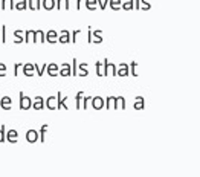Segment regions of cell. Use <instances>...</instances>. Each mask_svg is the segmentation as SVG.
Listing matches in <instances>:
<instances>
[{"label":"cell","mask_w":200,"mask_h":177,"mask_svg":"<svg viewBox=\"0 0 200 177\" xmlns=\"http://www.w3.org/2000/svg\"><path fill=\"white\" fill-rule=\"evenodd\" d=\"M89 32H90V43H103V31L101 29H96L93 31L92 28H89Z\"/></svg>","instance_id":"6da1fadb"},{"label":"cell","mask_w":200,"mask_h":177,"mask_svg":"<svg viewBox=\"0 0 200 177\" xmlns=\"http://www.w3.org/2000/svg\"><path fill=\"white\" fill-rule=\"evenodd\" d=\"M31 107H32L31 98L26 96L23 92H20V108H22V110H28V108H31Z\"/></svg>","instance_id":"7a4b0ae2"},{"label":"cell","mask_w":200,"mask_h":177,"mask_svg":"<svg viewBox=\"0 0 200 177\" xmlns=\"http://www.w3.org/2000/svg\"><path fill=\"white\" fill-rule=\"evenodd\" d=\"M38 41V37H37V31L34 29H29L24 32V43H37Z\"/></svg>","instance_id":"3957f363"},{"label":"cell","mask_w":200,"mask_h":177,"mask_svg":"<svg viewBox=\"0 0 200 177\" xmlns=\"http://www.w3.org/2000/svg\"><path fill=\"white\" fill-rule=\"evenodd\" d=\"M107 63H108V60L104 58V61L101 63V61H96V75L98 76H106V66H107Z\"/></svg>","instance_id":"277c9868"},{"label":"cell","mask_w":200,"mask_h":177,"mask_svg":"<svg viewBox=\"0 0 200 177\" xmlns=\"http://www.w3.org/2000/svg\"><path fill=\"white\" fill-rule=\"evenodd\" d=\"M90 101H92V107L95 110H99L104 107V98H101V96H93Z\"/></svg>","instance_id":"5b68a950"},{"label":"cell","mask_w":200,"mask_h":177,"mask_svg":"<svg viewBox=\"0 0 200 177\" xmlns=\"http://www.w3.org/2000/svg\"><path fill=\"white\" fill-rule=\"evenodd\" d=\"M66 101H67V96H63L61 92L57 93V108H69L66 106Z\"/></svg>","instance_id":"8992f818"},{"label":"cell","mask_w":200,"mask_h":177,"mask_svg":"<svg viewBox=\"0 0 200 177\" xmlns=\"http://www.w3.org/2000/svg\"><path fill=\"white\" fill-rule=\"evenodd\" d=\"M46 70H47V75H50V76H58L60 67L55 64V63H50V64H47Z\"/></svg>","instance_id":"52a82bcc"},{"label":"cell","mask_w":200,"mask_h":177,"mask_svg":"<svg viewBox=\"0 0 200 177\" xmlns=\"http://www.w3.org/2000/svg\"><path fill=\"white\" fill-rule=\"evenodd\" d=\"M46 41H47V43H57V41H58V32H57V31H54V29L47 31Z\"/></svg>","instance_id":"ba28073f"},{"label":"cell","mask_w":200,"mask_h":177,"mask_svg":"<svg viewBox=\"0 0 200 177\" xmlns=\"http://www.w3.org/2000/svg\"><path fill=\"white\" fill-rule=\"evenodd\" d=\"M60 76H71L72 75V66L71 64H67V63H64L63 66H61V69H60Z\"/></svg>","instance_id":"9c48e42d"},{"label":"cell","mask_w":200,"mask_h":177,"mask_svg":"<svg viewBox=\"0 0 200 177\" xmlns=\"http://www.w3.org/2000/svg\"><path fill=\"white\" fill-rule=\"evenodd\" d=\"M58 41L60 43H63V44H64V43H71V32L66 31V29L61 31L60 35H58Z\"/></svg>","instance_id":"30bf717a"},{"label":"cell","mask_w":200,"mask_h":177,"mask_svg":"<svg viewBox=\"0 0 200 177\" xmlns=\"http://www.w3.org/2000/svg\"><path fill=\"white\" fill-rule=\"evenodd\" d=\"M127 75H130L129 64L122 63V64H121V66L118 67V70H116V76H127Z\"/></svg>","instance_id":"8fae6325"},{"label":"cell","mask_w":200,"mask_h":177,"mask_svg":"<svg viewBox=\"0 0 200 177\" xmlns=\"http://www.w3.org/2000/svg\"><path fill=\"white\" fill-rule=\"evenodd\" d=\"M23 73L26 76H34L35 75V69H34V64L32 63H28L23 66Z\"/></svg>","instance_id":"7c38bea8"},{"label":"cell","mask_w":200,"mask_h":177,"mask_svg":"<svg viewBox=\"0 0 200 177\" xmlns=\"http://www.w3.org/2000/svg\"><path fill=\"white\" fill-rule=\"evenodd\" d=\"M55 6H57V9L67 11L71 8V3H69V0H55Z\"/></svg>","instance_id":"4fadbf2b"},{"label":"cell","mask_w":200,"mask_h":177,"mask_svg":"<svg viewBox=\"0 0 200 177\" xmlns=\"http://www.w3.org/2000/svg\"><path fill=\"white\" fill-rule=\"evenodd\" d=\"M0 106H2V108H5V110H9L12 106V99L9 96H3L2 101H0Z\"/></svg>","instance_id":"5bb4252c"},{"label":"cell","mask_w":200,"mask_h":177,"mask_svg":"<svg viewBox=\"0 0 200 177\" xmlns=\"http://www.w3.org/2000/svg\"><path fill=\"white\" fill-rule=\"evenodd\" d=\"M34 108L35 110L45 108V99H43V96H35V99H34Z\"/></svg>","instance_id":"9a60e30c"},{"label":"cell","mask_w":200,"mask_h":177,"mask_svg":"<svg viewBox=\"0 0 200 177\" xmlns=\"http://www.w3.org/2000/svg\"><path fill=\"white\" fill-rule=\"evenodd\" d=\"M28 8L32 11H37L41 8V2L40 0H28Z\"/></svg>","instance_id":"2e32d148"},{"label":"cell","mask_w":200,"mask_h":177,"mask_svg":"<svg viewBox=\"0 0 200 177\" xmlns=\"http://www.w3.org/2000/svg\"><path fill=\"white\" fill-rule=\"evenodd\" d=\"M14 37H15V43L18 44V43H23L24 41V32L23 31H20V29H17V31H14Z\"/></svg>","instance_id":"e0dca14e"},{"label":"cell","mask_w":200,"mask_h":177,"mask_svg":"<svg viewBox=\"0 0 200 177\" xmlns=\"http://www.w3.org/2000/svg\"><path fill=\"white\" fill-rule=\"evenodd\" d=\"M46 104H47V108H50V110L57 108V96H47Z\"/></svg>","instance_id":"ac0fdd59"},{"label":"cell","mask_w":200,"mask_h":177,"mask_svg":"<svg viewBox=\"0 0 200 177\" xmlns=\"http://www.w3.org/2000/svg\"><path fill=\"white\" fill-rule=\"evenodd\" d=\"M89 75V70H87V64L86 63H81L78 66V76H87Z\"/></svg>","instance_id":"d6986e66"},{"label":"cell","mask_w":200,"mask_h":177,"mask_svg":"<svg viewBox=\"0 0 200 177\" xmlns=\"http://www.w3.org/2000/svg\"><path fill=\"white\" fill-rule=\"evenodd\" d=\"M15 9H17V11H24V9H28V0H17Z\"/></svg>","instance_id":"ffe728a7"},{"label":"cell","mask_w":200,"mask_h":177,"mask_svg":"<svg viewBox=\"0 0 200 177\" xmlns=\"http://www.w3.org/2000/svg\"><path fill=\"white\" fill-rule=\"evenodd\" d=\"M121 8L125 9V11H131V9L134 8V3H133V0H124V2L121 3Z\"/></svg>","instance_id":"44dd1931"},{"label":"cell","mask_w":200,"mask_h":177,"mask_svg":"<svg viewBox=\"0 0 200 177\" xmlns=\"http://www.w3.org/2000/svg\"><path fill=\"white\" fill-rule=\"evenodd\" d=\"M134 99H136V102H134V108H138V110H142V108L145 107V99H144L142 96H136Z\"/></svg>","instance_id":"7402d4cb"},{"label":"cell","mask_w":200,"mask_h":177,"mask_svg":"<svg viewBox=\"0 0 200 177\" xmlns=\"http://www.w3.org/2000/svg\"><path fill=\"white\" fill-rule=\"evenodd\" d=\"M41 6H43L45 9H47V11H50V9L55 8V0H43Z\"/></svg>","instance_id":"603a6c76"},{"label":"cell","mask_w":200,"mask_h":177,"mask_svg":"<svg viewBox=\"0 0 200 177\" xmlns=\"http://www.w3.org/2000/svg\"><path fill=\"white\" fill-rule=\"evenodd\" d=\"M113 75V76H116V66L115 64H112V63H107L106 66V75Z\"/></svg>","instance_id":"cb8c5ba5"},{"label":"cell","mask_w":200,"mask_h":177,"mask_svg":"<svg viewBox=\"0 0 200 177\" xmlns=\"http://www.w3.org/2000/svg\"><path fill=\"white\" fill-rule=\"evenodd\" d=\"M9 6H14V0H2V3H0V9H9Z\"/></svg>","instance_id":"d4e9b609"},{"label":"cell","mask_w":200,"mask_h":177,"mask_svg":"<svg viewBox=\"0 0 200 177\" xmlns=\"http://www.w3.org/2000/svg\"><path fill=\"white\" fill-rule=\"evenodd\" d=\"M106 102H107V108H116V96H108Z\"/></svg>","instance_id":"484cf974"},{"label":"cell","mask_w":200,"mask_h":177,"mask_svg":"<svg viewBox=\"0 0 200 177\" xmlns=\"http://www.w3.org/2000/svg\"><path fill=\"white\" fill-rule=\"evenodd\" d=\"M136 69H138V63H136V61H131L129 64V70L133 76H138V70H136Z\"/></svg>","instance_id":"4316f807"},{"label":"cell","mask_w":200,"mask_h":177,"mask_svg":"<svg viewBox=\"0 0 200 177\" xmlns=\"http://www.w3.org/2000/svg\"><path fill=\"white\" fill-rule=\"evenodd\" d=\"M121 0H108V5H110V8L112 9H115V11H118V9H121Z\"/></svg>","instance_id":"83f0119b"},{"label":"cell","mask_w":200,"mask_h":177,"mask_svg":"<svg viewBox=\"0 0 200 177\" xmlns=\"http://www.w3.org/2000/svg\"><path fill=\"white\" fill-rule=\"evenodd\" d=\"M72 76H78V61H76V58H72Z\"/></svg>","instance_id":"f1b7e54d"},{"label":"cell","mask_w":200,"mask_h":177,"mask_svg":"<svg viewBox=\"0 0 200 177\" xmlns=\"http://www.w3.org/2000/svg\"><path fill=\"white\" fill-rule=\"evenodd\" d=\"M46 67H47V64H43L41 67H40V66H38L37 63L34 64V69H35V72H37V75H38V76H41V75L45 73V70H46Z\"/></svg>","instance_id":"f546056e"},{"label":"cell","mask_w":200,"mask_h":177,"mask_svg":"<svg viewBox=\"0 0 200 177\" xmlns=\"http://www.w3.org/2000/svg\"><path fill=\"white\" fill-rule=\"evenodd\" d=\"M125 108V98L124 96H116V108Z\"/></svg>","instance_id":"4dcf8cb0"},{"label":"cell","mask_w":200,"mask_h":177,"mask_svg":"<svg viewBox=\"0 0 200 177\" xmlns=\"http://www.w3.org/2000/svg\"><path fill=\"white\" fill-rule=\"evenodd\" d=\"M96 0H86V6H87V9H90V11H95L96 9Z\"/></svg>","instance_id":"1f68e13d"},{"label":"cell","mask_w":200,"mask_h":177,"mask_svg":"<svg viewBox=\"0 0 200 177\" xmlns=\"http://www.w3.org/2000/svg\"><path fill=\"white\" fill-rule=\"evenodd\" d=\"M37 37H38V41L40 43H46V32H43L41 29L37 31Z\"/></svg>","instance_id":"d6a6232c"},{"label":"cell","mask_w":200,"mask_h":177,"mask_svg":"<svg viewBox=\"0 0 200 177\" xmlns=\"http://www.w3.org/2000/svg\"><path fill=\"white\" fill-rule=\"evenodd\" d=\"M82 98H84V92H78L76 93V108H81V101H82Z\"/></svg>","instance_id":"836d02e7"},{"label":"cell","mask_w":200,"mask_h":177,"mask_svg":"<svg viewBox=\"0 0 200 177\" xmlns=\"http://www.w3.org/2000/svg\"><path fill=\"white\" fill-rule=\"evenodd\" d=\"M0 43H6V26H2V34H0Z\"/></svg>","instance_id":"e575fe53"},{"label":"cell","mask_w":200,"mask_h":177,"mask_svg":"<svg viewBox=\"0 0 200 177\" xmlns=\"http://www.w3.org/2000/svg\"><path fill=\"white\" fill-rule=\"evenodd\" d=\"M141 3H142L141 9H144V11H148V9L151 8V5H150V0H141Z\"/></svg>","instance_id":"d590c367"},{"label":"cell","mask_w":200,"mask_h":177,"mask_svg":"<svg viewBox=\"0 0 200 177\" xmlns=\"http://www.w3.org/2000/svg\"><path fill=\"white\" fill-rule=\"evenodd\" d=\"M78 34H81V31H80V29L73 31V32H72V37H71V41H73V43H75V41H76V37H78Z\"/></svg>","instance_id":"8d00e7d4"},{"label":"cell","mask_w":200,"mask_h":177,"mask_svg":"<svg viewBox=\"0 0 200 177\" xmlns=\"http://www.w3.org/2000/svg\"><path fill=\"white\" fill-rule=\"evenodd\" d=\"M98 3H99V9H106L107 3H108V0H96Z\"/></svg>","instance_id":"74e56055"},{"label":"cell","mask_w":200,"mask_h":177,"mask_svg":"<svg viewBox=\"0 0 200 177\" xmlns=\"http://www.w3.org/2000/svg\"><path fill=\"white\" fill-rule=\"evenodd\" d=\"M6 75V64L0 63V76H5Z\"/></svg>","instance_id":"f35d334b"},{"label":"cell","mask_w":200,"mask_h":177,"mask_svg":"<svg viewBox=\"0 0 200 177\" xmlns=\"http://www.w3.org/2000/svg\"><path fill=\"white\" fill-rule=\"evenodd\" d=\"M28 139L29 141H34V139H37V133L34 130H31L29 131V134H28Z\"/></svg>","instance_id":"ab89813d"},{"label":"cell","mask_w":200,"mask_h":177,"mask_svg":"<svg viewBox=\"0 0 200 177\" xmlns=\"http://www.w3.org/2000/svg\"><path fill=\"white\" fill-rule=\"evenodd\" d=\"M82 99H84V108H87V102H89V101H90V99H92V96H89V95H84V98H82Z\"/></svg>","instance_id":"60d3db41"},{"label":"cell","mask_w":200,"mask_h":177,"mask_svg":"<svg viewBox=\"0 0 200 177\" xmlns=\"http://www.w3.org/2000/svg\"><path fill=\"white\" fill-rule=\"evenodd\" d=\"M22 66H23V64H18V63H17V64H15V66H14V75H15V76H17V75H18V69H20V67H22Z\"/></svg>","instance_id":"b9f144b4"},{"label":"cell","mask_w":200,"mask_h":177,"mask_svg":"<svg viewBox=\"0 0 200 177\" xmlns=\"http://www.w3.org/2000/svg\"><path fill=\"white\" fill-rule=\"evenodd\" d=\"M8 138H9V141H11V139H15V131L14 130L9 131V136H8Z\"/></svg>","instance_id":"7bdbcfd3"},{"label":"cell","mask_w":200,"mask_h":177,"mask_svg":"<svg viewBox=\"0 0 200 177\" xmlns=\"http://www.w3.org/2000/svg\"><path fill=\"white\" fill-rule=\"evenodd\" d=\"M134 3H136V5H134V8H136V9H141V0H136Z\"/></svg>","instance_id":"ee69618b"},{"label":"cell","mask_w":200,"mask_h":177,"mask_svg":"<svg viewBox=\"0 0 200 177\" xmlns=\"http://www.w3.org/2000/svg\"><path fill=\"white\" fill-rule=\"evenodd\" d=\"M81 3L82 0H76V9H81Z\"/></svg>","instance_id":"f6af8a7d"},{"label":"cell","mask_w":200,"mask_h":177,"mask_svg":"<svg viewBox=\"0 0 200 177\" xmlns=\"http://www.w3.org/2000/svg\"><path fill=\"white\" fill-rule=\"evenodd\" d=\"M2 139H3V131L0 130V141H2Z\"/></svg>","instance_id":"bcb514c9"}]
</instances>
